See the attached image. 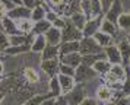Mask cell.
<instances>
[{
	"label": "cell",
	"mask_w": 130,
	"mask_h": 105,
	"mask_svg": "<svg viewBox=\"0 0 130 105\" xmlns=\"http://www.w3.org/2000/svg\"><path fill=\"white\" fill-rule=\"evenodd\" d=\"M75 70L76 69H73V67H70V66H66V64L60 63L59 75H64V76H72V77H75Z\"/></svg>",
	"instance_id": "d6a6232c"
},
{
	"label": "cell",
	"mask_w": 130,
	"mask_h": 105,
	"mask_svg": "<svg viewBox=\"0 0 130 105\" xmlns=\"http://www.w3.org/2000/svg\"><path fill=\"white\" fill-rule=\"evenodd\" d=\"M7 47H9V35L0 29V51L3 52Z\"/></svg>",
	"instance_id": "836d02e7"
},
{
	"label": "cell",
	"mask_w": 130,
	"mask_h": 105,
	"mask_svg": "<svg viewBox=\"0 0 130 105\" xmlns=\"http://www.w3.org/2000/svg\"><path fill=\"white\" fill-rule=\"evenodd\" d=\"M69 21H70L75 26H76L79 31H83V28H85V25H86V22H88V19H86V16L83 15L82 12L80 13H75V15H72L70 18H67Z\"/></svg>",
	"instance_id": "cb8c5ba5"
},
{
	"label": "cell",
	"mask_w": 130,
	"mask_h": 105,
	"mask_svg": "<svg viewBox=\"0 0 130 105\" xmlns=\"http://www.w3.org/2000/svg\"><path fill=\"white\" fill-rule=\"evenodd\" d=\"M117 23H112L110 22V21H107L105 18L102 19V22H101V26H100V31L101 32H104V34L110 35V37H112V35H116V32H117Z\"/></svg>",
	"instance_id": "4316f807"
},
{
	"label": "cell",
	"mask_w": 130,
	"mask_h": 105,
	"mask_svg": "<svg viewBox=\"0 0 130 105\" xmlns=\"http://www.w3.org/2000/svg\"><path fill=\"white\" fill-rule=\"evenodd\" d=\"M59 18V15L56 13V12H53V10H50V12H47V15H45V19H47L50 23H53L56 19Z\"/></svg>",
	"instance_id": "ab89813d"
},
{
	"label": "cell",
	"mask_w": 130,
	"mask_h": 105,
	"mask_svg": "<svg viewBox=\"0 0 130 105\" xmlns=\"http://www.w3.org/2000/svg\"><path fill=\"white\" fill-rule=\"evenodd\" d=\"M102 47L98 45V42L92 37H83L79 41V54L80 56H89V54H101Z\"/></svg>",
	"instance_id": "3957f363"
},
{
	"label": "cell",
	"mask_w": 130,
	"mask_h": 105,
	"mask_svg": "<svg viewBox=\"0 0 130 105\" xmlns=\"http://www.w3.org/2000/svg\"><path fill=\"white\" fill-rule=\"evenodd\" d=\"M96 99L101 101L102 104L111 102L112 101V91L107 86V85H101V86L96 89Z\"/></svg>",
	"instance_id": "ac0fdd59"
},
{
	"label": "cell",
	"mask_w": 130,
	"mask_h": 105,
	"mask_svg": "<svg viewBox=\"0 0 130 105\" xmlns=\"http://www.w3.org/2000/svg\"><path fill=\"white\" fill-rule=\"evenodd\" d=\"M24 80L26 83H29L31 86H34L37 83H40L41 75H40V72L35 70V67H25L24 69Z\"/></svg>",
	"instance_id": "5bb4252c"
},
{
	"label": "cell",
	"mask_w": 130,
	"mask_h": 105,
	"mask_svg": "<svg viewBox=\"0 0 130 105\" xmlns=\"http://www.w3.org/2000/svg\"><path fill=\"white\" fill-rule=\"evenodd\" d=\"M123 13V5H121V0H114V3L111 5V7L108 9L104 18L107 21H110L112 23H117V19L120 18V15Z\"/></svg>",
	"instance_id": "52a82bcc"
},
{
	"label": "cell",
	"mask_w": 130,
	"mask_h": 105,
	"mask_svg": "<svg viewBox=\"0 0 130 105\" xmlns=\"http://www.w3.org/2000/svg\"><path fill=\"white\" fill-rule=\"evenodd\" d=\"M104 54H105V58L110 61V63L114 66V64H121L123 63V60H121V56H120V51H118V48L116 45H108L105 47L104 50Z\"/></svg>",
	"instance_id": "8fae6325"
},
{
	"label": "cell",
	"mask_w": 130,
	"mask_h": 105,
	"mask_svg": "<svg viewBox=\"0 0 130 105\" xmlns=\"http://www.w3.org/2000/svg\"><path fill=\"white\" fill-rule=\"evenodd\" d=\"M102 15L98 18H94V19H89L86 25H85V28H83L82 34L83 37H94L98 31H100V26H101V22H102Z\"/></svg>",
	"instance_id": "ba28073f"
},
{
	"label": "cell",
	"mask_w": 130,
	"mask_h": 105,
	"mask_svg": "<svg viewBox=\"0 0 130 105\" xmlns=\"http://www.w3.org/2000/svg\"><path fill=\"white\" fill-rule=\"evenodd\" d=\"M40 105H56V98H53V96H48V98H45Z\"/></svg>",
	"instance_id": "7bdbcfd3"
},
{
	"label": "cell",
	"mask_w": 130,
	"mask_h": 105,
	"mask_svg": "<svg viewBox=\"0 0 130 105\" xmlns=\"http://www.w3.org/2000/svg\"><path fill=\"white\" fill-rule=\"evenodd\" d=\"M48 5H50V7H51V10H53V7H57V6L63 5V3H66L67 0H45Z\"/></svg>",
	"instance_id": "60d3db41"
},
{
	"label": "cell",
	"mask_w": 130,
	"mask_h": 105,
	"mask_svg": "<svg viewBox=\"0 0 130 105\" xmlns=\"http://www.w3.org/2000/svg\"><path fill=\"white\" fill-rule=\"evenodd\" d=\"M51 26H54V28H57V29H61L66 26V18H63V16H59L56 21H54L53 23H51Z\"/></svg>",
	"instance_id": "d590c367"
},
{
	"label": "cell",
	"mask_w": 130,
	"mask_h": 105,
	"mask_svg": "<svg viewBox=\"0 0 130 105\" xmlns=\"http://www.w3.org/2000/svg\"><path fill=\"white\" fill-rule=\"evenodd\" d=\"M22 6L26 7V9H29V10H32V9L38 5L35 3V0H22Z\"/></svg>",
	"instance_id": "f35d334b"
},
{
	"label": "cell",
	"mask_w": 130,
	"mask_h": 105,
	"mask_svg": "<svg viewBox=\"0 0 130 105\" xmlns=\"http://www.w3.org/2000/svg\"><path fill=\"white\" fill-rule=\"evenodd\" d=\"M83 38L82 31L73 25V23L66 18V26L61 29V42H73V41H80Z\"/></svg>",
	"instance_id": "277c9868"
},
{
	"label": "cell",
	"mask_w": 130,
	"mask_h": 105,
	"mask_svg": "<svg viewBox=\"0 0 130 105\" xmlns=\"http://www.w3.org/2000/svg\"><path fill=\"white\" fill-rule=\"evenodd\" d=\"M100 3H101V9H102V15H105L108 9L111 7V5L114 3V0H100Z\"/></svg>",
	"instance_id": "74e56055"
},
{
	"label": "cell",
	"mask_w": 130,
	"mask_h": 105,
	"mask_svg": "<svg viewBox=\"0 0 130 105\" xmlns=\"http://www.w3.org/2000/svg\"><path fill=\"white\" fill-rule=\"evenodd\" d=\"M105 105H116V104H114V102H107Z\"/></svg>",
	"instance_id": "816d5d0a"
},
{
	"label": "cell",
	"mask_w": 130,
	"mask_h": 105,
	"mask_svg": "<svg viewBox=\"0 0 130 105\" xmlns=\"http://www.w3.org/2000/svg\"><path fill=\"white\" fill-rule=\"evenodd\" d=\"M57 79H59L60 88H61V95H66V93H69L72 89L75 88V85H76V80H75V77H72V76L57 75Z\"/></svg>",
	"instance_id": "7c38bea8"
},
{
	"label": "cell",
	"mask_w": 130,
	"mask_h": 105,
	"mask_svg": "<svg viewBox=\"0 0 130 105\" xmlns=\"http://www.w3.org/2000/svg\"><path fill=\"white\" fill-rule=\"evenodd\" d=\"M127 99H129V105H130V96H129V98H127Z\"/></svg>",
	"instance_id": "db71d44e"
},
{
	"label": "cell",
	"mask_w": 130,
	"mask_h": 105,
	"mask_svg": "<svg viewBox=\"0 0 130 105\" xmlns=\"http://www.w3.org/2000/svg\"><path fill=\"white\" fill-rule=\"evenodd\" d=\"M92 38L98 42V45L102 47V50H104L105 47H108V45H111V44H112V37L104 34V32H101V31H98Z\"/></svg>",
	"instance_id": "484cf974"
},
{
	"label": "cell",
	"mask_w": 130,
	"mask_h": 105,
	"mask_svg": "<svg viewBox=\"0 0 130 105\" xmlns=\"http://www.w3.org/2000/svg\"><path fill=\"white\" fill-rule=\"evenodd\" d=\"M5 18H7V9L5 7V5L0 2V22H2Z\"/></svg>",
	"instance_id": "b9f144b4"
},
{
	"label": "cell",
	"mask_w": 130,
	"mask_h": 105,
	"mask_svg": "<svg viewBox=\"0 0 130 105\" xmlns=\"http://www.w3.org/2000/svg\"><path fill=\"white\" fill-rule=\"evenodd\" d=\"M80 0H67L66 3V10H64V18H70L75 13H80Z\"/></svg>",
	"instance_id": "ffe728a7"
},
{
	"label": "cell",
	"mask_w": 130,
	"mask_h": 105,
	"mask_svg": "<svg viewBox=\"0 0 130 105\" xmlns=\"http://www.w3.org/2000/svg\"><path fill=\"white\" fill-rule=\"evenodd\" d=\"M127 79V72L121 64H114L111 66L110 72L104 75V80H105V85L110 89H117V91H121V86H123L124 80Z\"/></svg>",
	"instance_id": "6da1fadb"
},
{
	"label": "cell",
	"mask_w": 130,
	"mask_h": 105,
	"mask_svg": "<svg viewBox=\"0 0 130 105\" xmlns=\"http://www.w3.org/2000/svg\"><path fill=\"white\" fill-rule=\"evenodd\" d=\"M3 58H5V54H3V52L0 51V60H2V61H3Z\"/></svg>",
	"instance_id": "c3c4849f"
},
{
	"label": "cell",
	"mask_w": 130,
	"mask_h": 105,
	"mask_svg": "<svg viewBox=\"0 0 130 105\" xmlns=\"http://www.w3.org/2000/svg\"><path fill=\"white\" fill-rule=\"evenodd\" d=\"M50 28H51V23L48 22L47 19H42L40 22H35V25H34V32L32 34L34 35H44Z\"/></svg>",
	"instance_id": "f1b7e54d"
},
{
	"label": "cell",
	"mask_w": 130,
	"mask_h": 105,
	"mask_svg": "<svg viewBox=\"0 0 130 105\" xmlns=\"http://www.w3.org/2000/svg\"><path fill=\"white\" fill-rule=\"evenodd\" d=\"M111 66L112 64L107 60V58H102V60H98L96 63L92 66V69L96 72V75H107L108 72H110V69H111Z\"/></svg>",
	"instance_id": "44dd1931"
},
{
	"label": "cell",
	"mask_w": 130,
	"mask_h": 105,
	"mask_svg": "<svg viewBox=\"0 0 130 105\" xmlns=\"http://www.w3.org/2000/svg\"><path fill=\"white\" fill-rule=\"evenodd\" d=\"M63 98L67 102V105H79L88 98L86 96V89H85V86L82 83H76L70 92L63 95Z\"/></svg>",
	"instance_id": "7a4b0ae2"
},
{
	"label": "cell",
	"mask_w": 130,
	"mask_h": 105,
	"mask_svg": "<svg viewBox=\"0 0 130 105\" xmlns=\"http://www.w3.org/2000/svg\"><path fill=\"white\" fill-rule=\"evenodd\" d=\"M59 66L60 61L59 60H44L40 61V67H41L42 73L48 77H53V76L59 75Z\"/></svg>",
	"instance_id": "8992f818"
},
{
	"label": "cell",
	"mask_w": 130,
	"mask_h": 105,
	"mask_svg": "<svg viewBox=\"0 0 130 105\" xmlns=\"http://www.w3.org/2000/svg\"><path fill=\"white\" fill-rule=\"evenodd\" d=\"M48 95H50V96H53V98L63 96V95H61V88H60V83H59L57 76L50 77V91H48Z\"/></svg>",
	"instance_id": "d4e9b609"
},
{
	"label": "cell",
	"mask_w": 130,
	"mask_h": 105,
	"mask_svg": "<svg viewBox=\"0 0 130 105\" xmlns=\"http://www.w3.org/2000/svg\"><path fill=\"white\" fill-rule=\"evenodd\" d=\"M117 48H118V51H120V56H121L123 63L129 64L130 63V44L127 42V40L121 41L117 45Z\"/></svg>",
	"instance_id": "603a6c76"
},
{
	"label": "cell",
	"mask_w": 130,
	"mask_h": 105,
	"mask_svg": "<svg viewBox=\"0 0 130 105\" xmlns=\"http://www.w3.org/2000/svg\"><path fill=\"white\" fill-rule=\"evenodd\" d=\"M0 29H2V31H5L9 37H10V35L21 34V32H19V29H18L16 22H15V21H12L10 18H5V19L0 22Z\"/></svg>",
	"instance_id": "2e32d148"
},
{
	"label": "cell",
	"mask_w": 130,
	"mask_h": 105,
	"mask_svg": "<svg viewBox=\"0 0 130 105\" xmlns=\"http://www.w3.org/2000/svg\"><path fill=\"white\" fill-rule=\"evenodd\" d=\"M5 73V63L0 60V75H3Z\"/></svg>",
	"instance_id": "bcb514c9"
},
{
	"label": "cell",
	"mask_w": 130,
	"mask_h": 105,
	"mask_svg": "<svg viewBox=\"0 0 130 105\" xmlns=\"http://www.w3.org/2000/svg\"><path fill=\"white\" fill-rule=\"evenodd\" d=\"M48 96H50L48 93L47 95H34V96H31V98L28 99L26 102H24L22 105H40L42 101H44L45 98H48Z\"/></svg>",
	"instance_id": "1f68e13d"
},
{
	"label": "cell",
	"mask_w": 130,
	"mask_h": 105,
	"mask_svg": "<svg viewBox=\"0 0 130 105\" xmlns=\"http://www.w3.org/2000/svg\"><path fill=\"white\" fill-rule=\"evenodd\" d=\"M31 16V10L26 9L24 6H16L15 9H12L10 12H7V18H10L12 21L18 22V21H22V19H29Z\"/></svg>",
	"instance_id": "30bf717a"
},
{
	"label": "cell",
	"mask_w": 130,
	"mask_h": 105,
	"mask_svg": "<svg viewBox=\"0 0 130 105\" xmlns=\"http://www.w3.org/2000/svg\"><path fill=\"white\" fill-rule=\"evenodd\" d=\"M127 42H129V44H130V35H129V37H127Z\"/></svg>",
	"instance_id": "f5cc1de1"
},
{
	"label": "cell",
	"mask_w": 130,
	"mask_h": 105,
	"mask_svg": "<svg viewBox=\"0 0 130 105\" xmlns=\"http://www.w3.org/2000/svg\"><path fill=\"white\" fill-rule=\"evenodd\" d=\"M95 76H96V72L92 67L85 66V64H80L75 70V80H76V83H86V82L92 80Z\"/></svg>",
	"instance_id": "5b68a950"
},
{
	"label": "cell",
	"mask_w": 130,
	"mask_h": 105,
	"mask_svg": "<svg viewBox=\"0 0 130 105\" xmlns=\"http://www.w3.org/2000/svg\"><path fill=\"white\" fill-rule=\"evenodd\" d=\"M3 79H5V76H3V75H0V83H2V80H3Z\"/></svg>",
	"instance_id": "f907efd6"
},
{
	"label": "cell",
	"mask_w": 130,
	"mask_h": 105,
	"mask_svg": "<svg viewBox=\"0 0 130 105\" xmlns=\"http://www.w3.org/2000/svg\"><path fill=\"white\" fill-rule=\"evenodd\" d=\"M56 105H67V102L64 101L63 96H59V98H56Z\"/></svg>",
	"instance_id": "f6af8a7d"
},
{
	"label": "cell",
	"mask_w": 130,
	"mask_h": 105,
	"mask_svg": "<svg viewBox=\"0 0 130 105\" xmlns=\"http://www.w3.org/2000/svg\"><path fill=\"white\" fill-rule=\"evenodd\" d=\"M42 2H44V0H35V3H37V5H41Z\"/></svg>",
	"instance_id": "681fc988"
},
{
	"label": "cell",
	"mask_w": 130,
	"mask_h": 105,
	"mask_svg": "<svg viewBox=\"0 0 130 105\" xmlns=\"http://www.w3.org/2000/svg\"><path fill=\"white\" fill-rule=\"evenodd\" d=\"M44 37H45V41H47V45H60L61 44V31L54 28V26L48 29L44 34Z\"/></svg>",
	"instance_id": "4fadbf2b"
},
{
	"label": "cell",
	"mask_w": 130,
	"mask_h": 105,
	"mask_svg": "<svg viewBox=\"0 0 130 105\" xmlns=\"http://www.w3.org/2000/svg\"><path fill=\"white\" fill-rule=\"evenodd\" d=\"M60 45H47L41 52V61L44 60H59L60 57Z\"/></svg>",
	"instance_id": "e0dca14e"
},
{
	"label": "cell",
	"mask_w": 130,
	"mask_h": 105,
	"mask_svg": "<svg viewBox=\"0 0 130 105\" xmlns=\"http://www.w3.org/2000/svg\"><path fill=\"white\" fill-rule=\"evenodd\" d=\"M0 2L5 5V7L7 9V12H10L12 9H15L16 6L22 5V0H0Z\"/></svg>",
	"instance_id": "e575fe53"
},
{
	"label": "cell",
	"mask_w": 130,
	"mask_h": 105,
	"mask_svg": "<svg viewBox=\"0 0 130 105\" xmlns=\"http://www.w3.org/2000/svg\"><path fill=\"white\" fill-rule=\"evenodd\" d=\"M117 26L121 29H130V13H121L117 19Z\"/></svg>",
	"instance_id": "4dcf8cb0"
},
{
	"label": "cell",
	"mask_w": 130,
	"mask_h": 105,
	"mask_svg": "<svg viewBox=\"0 0 130 105\" xmlns=\"http://www.w3.org/2000/svg\"><path fill=\"white\" fill-rule=\"evenodd\" d=\"M96 105H105V104H96Z\"/></svg>",
	"instance_id": "11a10c76"
},
{
	"label": "cell",
	"mask_w": 130,
	"mask_h": 105,
	"mask_svg": "<svg viewBox=\"0 0 130 105\" xmlns=\"http://www.w3.org/2000/svg\"><path fill=\"white\" fill-rule=\"evenodd\" d=\"M3 99H5V93L0 92V105H2V102H3Z\"/></svg>",
	"instance_id": "7dc6e473"
},
{
	"label": "cell",
	"mask_w": 130,
	"mask_h": 105,
	"mask_svg": "<svg viewBox=\"0 0 130 105\" xmlns=\"http://www.w3.org/2000/svg\"><path fill=\"white\" fill-rule=\"evenodd\" d=\"M60 56L64 54H70V52H79V41H73V42H61L59 47Z\"/></svg>",
	"instance_id": "7402d4cb"
},
{
	"label": "cell",
	"mask_w": 130,
	"mask_h": 105,
	"mask_svg": "<svg viewBox=\"0 0 130 105\" xmlns=\"http://www.w3.org/2000/svg\"><path fill=\"white\" fill-rule=\"evenodd\" d=\"M120 92L123 93L124 96H127L129 98L130 96V77L127 76V79L124 80V83H123V86H121V91Z\"/></svg>",
	"instance_id": "8d00e7d4"
},
{
	"label": "cell",
	"mask_w": 130,
	"mask_h": 105,
	"mask_svg": "<svg viewBox=\"0 0 130 105\" xmlns=\"http://www.w3.org/2000/svg\"><path fill=\"white\" fill-rule=\"evenodd\" d=\"M47 47V41L44 35H34L31 41V52L34 54H41L42 50Z\"/></svg>",
	"instance_id": "9a60e30c"
},
{
	"label": "cell",
	"mask_w": 130,
	"mask_h": 105,
	"mask_svg": "<svg viewBox=\"0 0 130 105\" xmlns=\"http://www.w3.org/2000/svg\"><path fill=\"white\" fill-rule=\"evenodd\" d=\"M59 61L61 64H66V66H70L73 69L79 67L82 64V56L79 52H70V54H64V56H60Z\"/></svg>",
	"instance_id": "9c48e42d"
},
{
	"label": "cell",
	"mask_w": 130,
	"mask_h": 105,
	"mask_svg": "<svg viewBox=\"0 0 130 105\" xmlns=\"http://www.w3.org/2000/svg\"><path fill=\"white\" fill-rule=\"evenodd\" d=\"M102 58H105V54H89V56H82V64L85 66H89V67H92L98 60H102Z\"/></svg>",
	"instance_id": "f546056e"
},
{
	"label": "cell",
	"mask_w": 130,
	"mask_h": 105,
	"mask_svg": "<svg viewBox=\"0 0 130 105\" xmlns=\"http://www.w3.org/2000/svg\"><path fill=\"white\" fill-rule=\"evenodd\" d=\"M45 15H47V12L44 10V7H42L41 5L35 6L32 10H31V16L29 19L32 21V22H40V21H42V19H45Z\"/></svg>",
	"instance_id": "83f0119b"
},
{
	"label": "cell",
	"mask_w": 130,
	"mask_h": 105,
	"mask_svg": "<svg viewBox=\"0 0 130 105\" xmlns=\"http://www.w3.org/2000/svg\"><path fill=\"white\" fill-rule=\"evenodd\" d=\"M16 25H18L19 32L22 35H26V37H28V35H31L34 32V25H35V23L32 22L31 19H22V21H18Z\"/></svg>",
	"instance_id": "d6986e66"
},
{
	"label": "cell",
	"mask_w": 130,
	"mask_h": 105,
	"mask_svg": "<svg viewBox=\"0 0 130 105\" xmlns=\"http://www.w3.org/2000/svg\"><path fill=\"white\" fill-rule=\"evenodd\" d=\"M79 105H96V101L92 99V98H86L82 104H79Z\"/></svg>",
	"instance_id": "ee69618b"
}]
</instances>
